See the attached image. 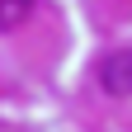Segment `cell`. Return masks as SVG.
I'll use <instances>...</instances> for the list:
<instances>
[{"mask_svg": "<svg viewBox=\"0 0 132 132\" xmlns=\"http://www.w3.org/2000/svg\"><path fill=\"white\" fill-rule=\"evenodd\" d=\"M99 85H104L109 94H132V52L127 47H118V52H109L104 61H99Z\"/></svg>", "mask_w": 132, "mask_h": 132, "instance_id": "1", "label": "cell"}, {"mask_svg": "<svg viewBox=\"0 0 132 132\" xmlns=\"http://www.w3.org/2000/svg\"><path fill=\"white\" fill-rule=\"evenodd\" d=\"M28 10H33V0H0V28H19L28 19Z\"/></svg>", "mask_w": 132, "mask_h": 132, "instance_id": "2", "label": "cell"}]
</instances>
